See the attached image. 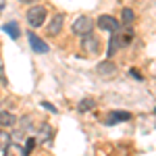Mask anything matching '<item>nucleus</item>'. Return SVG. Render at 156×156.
Returning a JSON list of instances; mask_svg holds the SVG:
<instances>
[{"label":"nucleus","mask_w":156,"mask_h":156,"mask_svg":"<svg viewBox=\"0 0 156 156\" xmlns=\"http://www.w3.org/2000/svg\"><path fill=\"white\" fill-rule=\"evenodd\" d=\"M131 42V31H127V34H119V31H115L112 36H110V42H108V58L112 56V54H117L123 46H127Z\"/></svg>","instance_id":"f257e3e1"},{"label":"nucleus","mask_w":156,"mask_h":156,"mask_svg":"<svg viewBox=\"0 0 156 156\" xmlns=\"http://www.w3.org/2000/svg\"><path fill=\"white\" fill-rule=\"evenodd\" d=\"M46 21V9L44 6H31L27 11V23L31 27H42Z\"/></svg>","instance_id":"f03ea898"},{"label":"nucleus","mask_w":156,"mask_h":156,"mask_svg":"<svg viewBox=\"0 0 156 156\" xmlns=\"http://www.w3.org/2000/svg\"><path fill=\"white\" fill-rule=\"evenodd\" d=\"M92 29H94V21L90 19V17H77L75 19V23H73V34L75 36H87V34H92Z\"/></svg>","instance_id":"7ed1b4c3"},{"label":"nucleus","mask_w":156,"mask_h":156,"mask_svg":"<svg viewBox=\"0 0 156 156\" xmlns=\"http://www.w3.org/2000/svg\"><path fill=\"white\" fill-rule=\"evenodd\" d=\"M98 27L104 29V31L115 34V31H119V21L115 17H110V15H102V17H98Z\"/></svg>","instance_id":"20e7f679"},{"label":"nucleus","mask_w":156,"mask_h":156,"mask_svg":"<svg viewBox=\"0 0 156 156\" xmlns=\"http://www.w3.org/2000/svg\"><path fill=\"white\" fill-rule=\"evenodd\" d=\"M81 48H83L87 54H98V52H100V40H98V37H94L92 34H87V36H83Z\"/></svg>","instance_id":"39448f33"},{"label":"nucleus","mask_w":156,"mask_h":156,"mask_svg":"<svg viewBox=\"0 0 156 156\" xmlns=\"http://www.w3.org/2000/svg\"><path fill=\"white\" fill-rule=\"evenodd\" d=\"M27 40H29V46H31L34 52H37V54H46L48 52V44L42 37H37L36 34H27Z\"/></svg>","instance_id":"423d86ee"},{"label":"nucleus","mask_w":156,"mask_h":156,"mask_svg":"<svg viewBox=\"0 0 156 156\" xmlns=\"http://www.w3.org/2000/svg\"><path fill=\"white\" fill-rule=\"evenodd\" d=\"M131 119V112L127 110H112L108 112V119H106V125H117V123H125V121Z\"/></svg>","instance_id":"0eeeda50"},{"label":"nucleus","mask_w":156,"mask_h":156,"mask_svg":"<svg viewBox=\"0 0 156 156\" xmlns=\"http://www.w3.org/2000/svg\"><path fill=\"white\" fill-rule=\"evenodd\" d=\"M62 23H65V17L62 15H54L52 17V21L48 23V36H58L60 29H62Z\"/></svg>","instance_id":"6e6552de"},{"label":"nucleus","mask_w":156,"mask_h":156,"mask_svg":"<svg viewBox=\"0 0 156 156\" xmlns=\"http://www.w3.org/2000/svg\"><path fill=\"white\" fill-rule=\"evenodd\" d=\"M17 123V119L12 117L11 112H6V110H0V127H12Z\"/></svg>","instance_id":"1a4fd4ad"},{"label":"nucleus","mask_w":156,"mask_h":156,"mask_svg":"<svg viewBox=\"0 0 156 156\" xmlns=\"http://www.w3.org/2000/svg\"><path fill=\"white\" fill-rule=\"evenodd\" d=\"M115 71H117V67H115L110 60H104V62H100V65H98V73H100V75H104V77H106V75H112Z\"/></svg>","instance_id":"9d476101"},{"label":"nucleus","mask_w":156,"mask_h":156,"mask_svg":"<svg viewBox=\"0 0 156 156\" xmlns=\"http://www.w3.org/2000/svg\"><path fill=\"white\" fill-rule=\"evenodd\" d=\"M2 156H25V152H23V148H19L17 144H9L4 148Z\"/></svg>","instance_id":"9b49d317"},{"label":"nucleus","mask_w":156,"mask_h":156,"mask_svg":"<svg viewBox=\"0 0 156 156\" xmlns=\"http://www.w3.org/2000/svg\"><path fill=\"white\" fill-rule=\"evenodd\" d=\"M4 31H6V34H9L12 40H17V37L21 36V31H19V25L15 23V21H12V23H6V25H4Z\"/></svg>","instance_id":"f8f14e48"},{"label":"nucleus","mask_w":156,"mask_h":156,"mask_svg":"<svg viewBox=\"0 0 156 156\" xmlns=\"http://www.w3.org/2000/svg\"><path fill=\"white\" fill-rule=\"evenodd\" d=\"M121 21L125 25H131L133 21H135V12L131 11V9H123V12H121Z\"/></svg>","instance_id":"ddd939ff"},{"label":"nucleus","mask_w":156,"mask_h":156,"mask_svg":"<svg viewBox=\"0 0 156 156\" xmlns=\"http://www.w3.org/2000/svg\"><path fill=\"white\" fill-rule=\"evenodd\" d=\"M96 106V102H94V100H92V98H85V100H81V102H79V112H85V110H90V108H94Z\"/></svg>","instance_id":"4468645a"},{"label":"nucleus","mask_w":156,"mask_h":156,"mask_svg":"<svg viewBox=\"0 0 156 156\" xmlns=\"http://www.w3.org/2000/svg\"><path fill=\"white\" fill-rule=\"evenodd\" d=\"M9 144H11V135L0 129V152H4V148H6Z\"/></svg>","instance_id":"2eb2a0df"},{"label":"nucleus","mask_w":156,"mask_h":156,"mask_svg":"<svg viewBox=\"0 0 156 156\" xmlns=\"http://www.w3.org/2000/svg\"><path fill=\"white\" fill-rule=\"evenodd\" d=\"M40 137H42V140H50V137H52V127H50V125H42Z\"/></svg>","instance_id":"dca6fc26"},{"label":"nucleus","mask_w":156,"mask_h":156,"mask_svg":"<svg viewBox=\"0 0 156 156\" xmlns=\"http://www.w3.org/2000/svg\"><path fill=\"white\" fill-rule=\"evenodd\" d=\"M34 146H36V140H34V137H29V140H27V144H25V148H23V152H25V154H29V152L34 150Z\"/></svg>","instance_id":"f3484780"},{"label":"nucleus","mask_w":156,"mask_h":156,"mask_svg":"<svg viewBox=\"0 0 156 156\" xmlns=\"http://www.w3.org/2000/svg\"><path fill=\"white\" fill-rule=\"evenodd\" d=\"M42 106H44V108H48V110H56V108L52 106V104H46V102H42Z\"/></svg>","instance_id":"a211bd4d"},{"label":"nucleus","mask_w":156,"mask_h":156,"mask_svg":"<svg viewBox=\"0 0 156 156\" xmlns=\"http://www.w3.org/2000/svg\"><path fill=\"white\" fill-rule=\"evenodd\" d=\"M19 2H34V0H19Z\"/></svg>","instance_id":"6ab92c4d"},{"label":"nucleus","mask_w":156,"mask_h":156,"mask_svg":"<svg viewBox=\"0 0 156 156\" xmlns=\"http://www.w3.org/2000/svg\"><path fill=\"white\" fill-rule=\"evenodd\" d=\"M0 11H2V6H0Z\"/></svg>","instance_id":"aec40b11"},{"label":"nucleus","mask_w":156,"mask_h":156,"mask_svg":"<svg viewBox=\"0 0 156 156\" xmlns=\"http://www.w3.org/2000/svg\"><path fill=\"white\" fill-rule=\"evenodd\" d=\"M154 110H156V108H154Z\"/></svg>","instance_id":"412c9836"}]
</instances>
